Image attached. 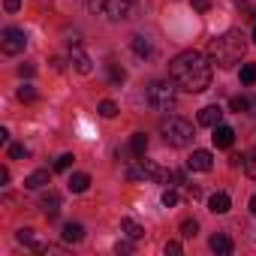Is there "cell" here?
<instances>
[{
    "instance_id": "obj_1",
    "label": "cell",
    "mask_w": 256,
    "mask_h": 256,
    "mask_svg": "<svg viewBox=\"0 0 256 256\" xmlns=\"http://www.w3.org/2000/svg\"><path fill=\"white\" fill-rule=\"evenodd\" d=\"M169 78L175 82L178 90L187 94H202L211 88V58H205L196 48H187L172 58L169 64Z\"/></svg>"
},
{
    "instance_id": "obj_2",
    "label": "cell",
    "mask_w": 256,
    "mask_h": 256,
    "mask_svg": "<svg viewBox=\"0 0 256 256\" xmlns=\"http://www.w3.org/2000/svg\"><path fill=\"white\" fill-rule=\"evenodd\" d=\"M244 52H247V40H244L241 30H226V34H220L208 42V58L220 70H232L244 58Z\"/></svg>"
},
{
    "instance_id": "obj_3",
    "label": "cell",
    "mask_w": 256,
    "mask_h": 256,
    "mask_svg": "<svg viewBox=\"0 0 256 256\" xmlns=\"http://www.w3.org/2000/svg\"><path fill=\"white\" fill-rule=\"evenodd\" d=\"M160 133H163V142L172 145V148H187L193 139H196V130H193V124L184 120V118H166L160 124Z\"/></svg>"
},
{
    "instance_id": "obj_4",
    "label": "cell",
    "mask_w": 256,
    "mask_h": 256,
    "mask_svg": "<svg viewBox=\"0 0 256 256\" xmlns=\"http://www.w3.org/2000/svg\"><path fill=\"white\" fill-rule=\"evenodd\" d=\"M84 4L94 16H102L108 22H120V18H130V12L139 0H84Z\"/></svg>"
},
{
    "instance_id": "obj_5",
    "label": "cell",
    "mask_w": 256,
    "mask_h": 256,
    "mask_svg": "<svg viewBox=\"0 0 256 256\" xmlns=\"http://www.w3.org/2000/svg\"><path fill=\"white\" fill-rule=\"evenodd\" d=\"M145 102L154 112H172L175 108V82H154V84H148Z\"/></svg>"
},
{
    "instance_id": "obj_6",
    "label": "cell",
    "mask_w": 256,
    "mask_h": 256,
    "mask_svg": "<svg viewBox=\"0 0 256 256\" xmlns=\"http://www.w3.org/2000/svg\"><path fill=\"white\" fill-rule=\"evenodd\" d=\"M24 46H28V36L18 28H6L0 34V48H4V54H22Z\"/></svg>"
},
{
    "instance_id": "obj_7",
    "label": "cell",
    "mask_w": 256,
    "mask_h": 256,
    "mask_svg": "<svg viewBox=\"0 0 256 256\" xmlns=\"http://www.w3.org/2000/svg\"><path fill=\"white\" fill-rule=\"evenodd\" d=\"M211 166H214L211 151H193L187 160V169H193V172H211Z\"/></svg>"
},
{
    "instance_id": "obj_8",
    "label": "cell",
    "mask_w": 256,
    "mask_h": 256,
    "mask_svg": "<svg viewBox=\"0 0 256 256\" xmlns=\"http://www.w3.org/2000/svg\"><path fill=\"white\" fill-rule=\"evenodd\" d=\"M220 120H223V108H220V106H205V108H199V124H202V126H211V130H214Z\"/></svg>"
},
{
    "instance_id": "obj_9",
    "label": "cell",
    "mask_w": 256,
    "mask_h": 256,
    "mask_svg": "<svg viewBox=\"0 0 256 256\" xmlns=\"http://www.w3.org/2000/svg\"><path fill=\"white\" fill-rule=\"evenodd\" d=\"M211 139H214V145H217V148H229V145L235 142V130H232V126H226V124H217Z\"/></svg>"
},
{
    "instance_id": "obj_10",
    "label": "cell",
    "mask_w": 256,
    "mask_h": 256,
    "mask_svg": "<svg viewBox=\"0 0 256 256\" xmlns=\"http://www.w3.org/2000/svg\"><path fill=\"white\" fill-rule=\"evenodd\" d=\"M40 208H42V214H46L48 220H54L58 211H60V196H58V193H46V196L40 199Z\"/></svg>"
},
{
    "instance_id": "obj_11",
    "label": "cell",
    "mask_w": 256,
    "mask_h": 256,
    "mask_svg": "<svg viewBox=\"0 0 256 256\" xmlns=\"http://www.w3.org/2000/svg\"><path fill=\"white\" fill-rule=\"evenodd\" d=\"M48 181H52V172H48V169H36L34 175L24 178V187H28V190H42Z\"/></svg>"
},
{
    "instance_id": "obj_12",
    "label": "cell",
    "mask_w": 256,
    "mask_h": 256,
    "mask_svg": "<svg viewBox=\"0 0 256 256\" xmlns=\"http://www.w3.org/2000/svg\"><path fill=\"white\" fill-rule=\"evenodd\" d=\"M139 166H142V172L148 175V178H154V181H169L172 175L166 172V169H160L154 160H139Z\"/></svg>"
},
{
    "instance_id": "obj_13",
    "label": "cell",
    "mask_w": 256,
    "mask_h": 256,
    "mask_svg": "<svg viewBox=\"0 0 256 256\" xmlns=\"http://www.w3.org/2000/svg\"><path fill=\"white\" fill-rule=\"evenodd\" d=\"M229 208H232V199H229L226 193H214V196L208 199V211H211V214H226Z\"/></svg>"
},
{
    "instance_id": "obj_14",
    "label": "cell",
    "mask_w": 256,
    "mask_h": 256,
    "mask_svg": "<svg viewBox=\"0 0 256 256\" xmlns=\"http://www.w3.org/2000/svg\"><path fill=\"white\" fill-rule=\"evenodd\" d=\"M208 244H211V250H214V253H220V256H229V253H232V238H229V235H223V232L211 235V241H208Z\"/></svg>"
},
{
    "instance_id": "obj_15",
    "label": "cell",
    "mask_w": 256,
    "mask_h": 256,
    "mask_svg": "<svg viewBox=\"0 0 256 256\" xmlns=\"http://www.w3.org/2000/svg\"><path fill=\"white\" fill-rule=\"evenodd\" d=\"M90 187V175H84V172H76V175H70V181H66V190L70 193H84Z\"/></svg>"
},
{
    "instance_id": "obj_16",
    "label": "cell",
    "mask_w": 256,
    "mask_h": 256,
    "mask_svg": "<svg viewBox=\"0 0 256 256\" xmlns=\"http://www.w3.org/2000/svg\"><path fill=\"white\" fill-rule=\"evenodd\" d=\"M70 58H72V64H76V70H78L82 76L90 72V60H88V54L78 48V42H72V54H70Z\"/></svg>"
},
{
    "instance_id": "obj_17",
    "label": "cell",
    "mask_w": 256,
    "mask_h": 256,
    "mask_svg": "<svg viewBox=\"0 0 256 256\" xmlns=\"http://www.w3.org/2000/svg\"><path fill=\"white\" fill-rule=\"evenodd\" d=\"M145 151H148V136H145V133H133V139H130V154H133V157H145Z\"/></svg>"
},
{
    "instance_id": "obj_18",
    "label": "cell",
    "mask_w": 256,
    "mask_h": 256,
    "mask_svg": "<svg viewBox=\"0 0 256 256\" xmlns=\"http://www.w3.org/2000/svg\"><path fill=\"white\" fill-rule=\"evenodd\" d=\"M82 238H84V226H82V223H66V226H64V241L78 244Z\"/></svg>"
},
{
    "instance_id": "obj_19",
    "label": "cell",
    "mask_w": 256,
    "mask_h": 256,
    "mask_svg": "<svg viewBox=\"0 0 256 256\" xmlns=\"http://www.w3.org/2000/svg\"><path fill=\"white\" fill-rule=\"evenodd\" d=\"M120 229L126 232V238H133V241H139V238L145 235V229H142L136 220H130V217H124V220H120Z\"/></svg>"
},
{
    "instance_id": "obj_20",
    "label": "cell",
    "mask_w": 256,
    "mask_h": 256,
    "mask_svg": "<svg viewBox=\"0 0 256 256\" xmlns=\"http://www.w3.org/2000/svg\"><path fill=\"white\" fill-rule=\"evenodd\" d=\"M130 46H133V52H136L139 58H151V52H154V48H151V42H148V36H133V42H130Z\"/></svg>"
},
{
    "instance_id": "obj_21",
    "label": "cell",
    "mask_w": 256,
    "mask_h": 256,
    "mask_svg": "<svg viewBox=\"0 0 256 256\" xmlns=\"http://www.w3.org/2000/svg\"><path fill=\"white\" fill-rule=\"evenodd\" d=\"M241 166H244V172L256 181V148H250V151L244 154V163H241Z\"/></svg>"
},
{
    "instance_id": "obj_22",
    "label": "cell",
    "mask_w": 256,
    "mask_h": 256,
    "mask_svg": "<svg viewBox=\"0 0 256 256\" xmlns=\"http://www.w3.org/2000/svg\"><path fill=\"white\" fill-rule=\"evenodd\" d=\"M241 84H256V64L241 66Z\"/></svg>"
},
{
    "instance_id": "obj_23",
    "label": "cell",
    "mask_w": 256,
    "mask_h": 256,
    "mask_svg": "<svg viewBox=\"0 0 256 256\" xmlns=\"http://www.w3.org/2000/svg\"><path fill=\"white\" fill-rule=\"evenodd\" d=\"M181 235H184V238H196V235H199V223L187 217V220L181 223Z\"/></svg>"
},
{
    "instance_id": "obj_24",
    "label": "cell",
    "mask_w": 256,
    "mask_h": 256,
    "mask_svg": "<svg viewBox=\"0 0 256 256\" xmlns=\"http://www.w3.org/2000/svg\"><path fill=\"white\" fill-rule=\"evenodd\" d=\"M229 108L241 114V112H247V108H250V100H247V96H232V100H229Z\"/></svg>"
},
{
    "instance_id": "obj_25",
    "label": "cell",
    "mask_w": 256,
    "mask_h": 256,
    "mask_svg": "<svg viewBox=\"0 0 256 256\" xmlns=\"http://www.w3.org/2000/svg\"><path fill=\"white\" fill-rule=\"evenodd\" d=\"M124 78H126V72H124L118 64H108V82H112V84H118V82H124Z\"/></svg>"
},
{
    "instance_id": "obj_26",
    "label": "cell",
    "mask_w": 256,
    "mask_h": 256,
    "mask_svg": "<svg viewBox=\"0 0 256 256\" xmlns=\"http://www.w3.org/2000/svg\"><path fill=\"white\" fill-rule=\"evenodd\" d=\"M96 112H100V114H102V118H114V114H118V106H114V102H112V100H102V102H100V108H96Z\"/></svg>"
},
{
    "instance_id": "obj_27",
    "label": "cell",
    "mask_w": 256,
    "mask_h": 256,
    "mask_svg": "<svg viewBox=\"0 0 256 256\" xmlns=\"http://www.w3.org/2000/svg\"><path fill=\"white\" fill-rule=\"evenodd\" d=\"M72 163H76V157H72V154H60V157L54 160V169H58V172H66Z\"/></svg>"
},
{
    "instance_id": "obj_28",
    "label": "cell",
    "mask_w": 256,
    "mask_h": 256,
    "mask_svg": "<svg viewBox=\"0 0 256 256\" xmlns=\"http://www.w3.org/2000/svg\"><path fill=\"white\" fill-rule=\"evenodd\" d=\"M18 100H22V102H34V100H36V90H34L30 84H24V88H18Z\"/></svg>"
},
{
    "instance_id": "obj_29",
    "label": "cell",
    "mask_w": 256,
    "mask_h": 256,
    "mask_svg": "<svg viewBox=\"0 0 256 256\" xmlns=\"http://www.w3.org/2000/svg\"><path fill=\"white\" fill-rule=\"evenodd\" d=\"M16 238H18V244H28V247H34V244H36V241H34V229H18V235H16Z\"/></svg>"
},
{
    "instance_id": "obj_30",
    "label": "cell",
    "mask_w": 256,
    "mask_h": 256,
    "mask_svg": "<svg viewBox=\"0 0 256 256\" xmlns=\"http://www.w3.org/2000/svg\"><path fill=\"white\" fill-rule=\"evenodd\" d=\"M10 157L12 160H24L28 157V148L24 145H10Z\"/></svg>"
},
{
    "instance_id": "obj_31",
    "label": "cell",
    "mask_w": 256,
    "mask_h": 256,
    "mask_svg": "<svg viewBox=\"0 0 256 256\" xmlns=\"http://www.w3.org/2000/svg\"><path fill=\"white\" fill-rule=\"evenodd\" d=\"M163 205H166V208L178 205V193H175V190H163Z\"/></svg>"
},
{
    "instance_id": "obj_32",
    "label": "cell",
    "mask_w": 256,
    "mask_h": 256,
    "mask_svg": "<svg viewBox=\"0 0 256 256\" xmlns=\"http://www.w3.org/2000/svg\"><path fill=\"white\" fill-rule=\"evenodd\" d=\"M163 250H166V256H169V253H172V256H178V253H181V244H178V241H166V247H163Z\"/></svg>"
},
{
    "instance_id": "obj_33",
    "label": "cell",
    "mask_w": 256,
    "mask_h": 256,
    "mask_svg": "<svg viewBox=\"0 0 256 256\" xmlns=\"http://www.w3.org/2000/svg\"><path fill=\"white\" fill-rule=\"evenodd\" d=\"M193 10H196V12H208L211 4H208V0H193Z\"/></svg>"
},
{
    "instance_id": "obj_34",
    "label": "cell",
    "mask_w": 256,
    "mask_h": 256,
    "mask_svg": "<svg viewBox=\"0 0 256 256\" xmlns=\"http://www.w3.org/2000/svg\"><path fill=\"white\" fill-rule=\"evenodd\" d=\"M4 6H6V12H18V6H22V0H4Z\"/></svg>"
},
{
    "instance_id": "obj_35",
    "label": "cell",
    "mask_w": 256,
    "mask_h": 256,
    "mask_svg": "<svg viewBox=\"0 0 256 256\" xmlns=\"http://www.w3.org/2000/svg\"><path fill=\"white\" fill-rule=\"evenodd\" d=\"M114 250H118V253H130L133 247H130V241H118V244H114Z\"/></svg>"
},
{
    "instance_id": "obj_36",
    "label": "cell",
    "mask_w": 256,
    "mask_h": 256,
    "mask_svg": "<svg viewBox=\"0 0 256 256\" xmlns=\"http://www.w3.org/2000/svg\"><path fill=\"white\" fill-rule=\"evenodd\" d=\"M18 72H22V76H34V72H36V70H34V66H30V64H22V66H18Z\"/></svg>"
},
{
    "instance_id": "obj_37",
    "label": "cell",
    "mask_w": 256,
    "mask_h": 256,
    "mask_svg": "<svg viewBox=\"0 0 256 256\" xmlns=\"http://www.w3.org/2000/svg\"><path fill=\"white\" fill-rule=\"evenodd\" d=\"M187 193H190V199H199V196H202V193H199V187H193V184L187 187Z\"/></svg>"
},
{
    "instance_id": "obj_38",
    "label": "cell",
    "mask_w": 256,
    "mask_h": 256,
    "mask_svg": "<svg viewBox=\"0 0 256 256\" xmlns=\"http://www.w3.org/2000/svg\"><path fill=\"white\" fill-rule=\"evenodd\" d=\"M0 184H10V169H0Z\"/></svg>"
},
{
    "instance_id": "obj_39",
    "label": "cell",
    "mask_w": 256,
    "mask_h": 256,
    "mask_svg": "<svg viewBox=\"0 0 256 256\" xmlns=\"http://www.w3.org/2000/svg\"><path fill=\"white\" fill-rule=\"evenodd\" d=\"M250 214H253V217H256V196H253V199H250Z\"/></svg>"
},
{
    "instance_id": "obj_40",
    "label": "cell",
    "mask_w": 256,
    "mask_h": 256,
    "mask_svg": "<svg viewBox=\"0 0 256 256\" xmlns=\"http://www.w3.org/2000/svg\"><path fill=\"white\" fill-rule=\"evenodd\" d=\"M253 42H256V24H253Z\"/></svg>"
}]
</instances>
